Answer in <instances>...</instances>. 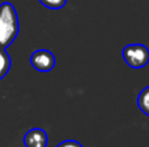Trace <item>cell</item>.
I'll use <instances>...</instances> for the list:
<instances>
[{
  "label": "cell",
  "instance_id": "52a82bcc",
  "mask_svg": "<svg viewBox=\"0 0 149 147\" xmlns=\"http://www.w3.org/2000/svg\"><path fill=\"white\" fill-rule=\"evenodd\" d=\"M38 1L49 9H60L67 4V0H38Z\"/></svg>",
  "mask_w": 149,
  "mask_h": 147
},
{
  "label": "cell",
  "instance_id": "5b68a950",
  "mask_svg": "<svg viewBox=\"0 0 149 147\" xmlns=\"http://www.w3.org/2000/svg\"><path fill=\"white\" fill-rule=\"evenodd\" d=\"M10 65H12V59H10L9 54L4 47H0V80H3L8 74Z\"/></svg>",
  "mask_w": 149,
  "mask_h": 147
},
{
  "label": "cell",
  "instance_id": "7a4b0ae2",
  "mask_svg": "<svg viewBox=\"0 0 149 147\" xmlns=\"http://www.w3.org/2000/svg\"><path fill=\"white\" fill-rule=\"evenodd\" d=\"M123 59L130 68L140 69L149 63V49L144 44H128L123 48Z\"/></svg>",
  "mask_w": 149,
  "mask_h": 147
},
{
  "label": "cell",
  "instance_id": "277c9868",
  "mask_svg": "<svg viewBox=\"0 0 149 147\" xmlns=\"http://www.w3.org/2000/svg\"><path fill=\"white\" fill-rule=\"evenodd\" d=\"M47 142H49L47 133L41 128H33L24 135L25 147H47Z\"/></svg>",
  "mask_w": 149,
  "mask_h": 147
},
{
  "label": "cell",
  "instance_id": "3957f363",
  "mask_svg": "<svg viewBox=\"0 0 149 147\" xmlns=\"http://www.w3.org/2000/svg\"><path fill=\"white\" fill-rule=\"evenodd\" d=\"M55 56L49 49H37L30 56V64L38 72H50L55 68Z\"/></svg>",
  "mask_w": 149,
  "mask_h": 147
},
{
  "label": "cell",
  "instance_id": "6da1fadb",
  "mask_svg": "<svg viewBox=\"0 0 149 147\" xmlns=\"http://www.w3.org/2000/svg\"><path fill=\"white\" fill-rule=\"evenodd\" d=\"M20 31V22L15 7L10 3L0 4V47L7 48L15 42Z\"/></svg>",
  "mask_w": 149,
  "mask_h": 147
},
{
  "label": "cell",
  "instance_id": "8992f818",
  "mask_svg": "<svg viewBox=\"0 0 149 147\" xmlns=\"http://www.w3.org/2000/svg\"><path fill=\"white\" fill-rule=\"evenodd\" d=\"M137 107L144 115L149 116V87H145L137 96Z\"/></svg>",
  "mask_w": 149,
  "mask_h": 147
},
{
  "label": "cell",
  "instance_id": "ba28073f",
  "mask_svg": "<svg viewBox=\"0 0 149 147\" xmlns=\"http://www.w3.org/2000/svg\"><path fill=\"white\" fill-rule=\"evenodd\" d=\"M56 147H82V145L77 141H72V139H68V141H63L62 143H59Z\"/></svg>",
  "mask_w": 149,
  "mask_h": 147
}]
</instances>
